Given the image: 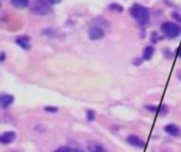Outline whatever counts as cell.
<instances>
[{
	"label": "cell",
	"mask_w": 181,
	"mask_h": 152,
	"mask_svg": "<svg viewBox=\"0 0 181 152\" xmlns=\"http://www.w3.org/2000/svg\"><path fill=\"white\" fill-rule=\"evenodd\" d=\"M173 17H174L178 23H181V15L180 14H178V13H173Z\"/></svg>",
	"instance_id": "2e32d148"
},
{
	"label": "cell",
	"mask_w": 181,
	"mask_h": 152,
	"mask_svg": "<svg viewBox=\"0 0 181 152\" xmlns=\"http://www.w3.org/2000/svg\"><path fill=\"white\" fill-rule=\"evenodd\" d=\"M11 2L17 9H24L29 4V0H11Z\"/></svg>",
	"instance_id": "8fae6325"
},
{
	"label": "cell",
	"mask_w": 181,
	"mask_h": 152,
	"mask_svg": "<svg viewBox=\"0 0 181 152\" xmlns=\"http://www.w3.org/2000/svg\"><path fill=\"white\" fill-rule=\"evenodd\" d=\"M109 8L111 11L113 12H117V13H121L124 11V7L121 4H118V3H111L109 4Z\"/></svg>",
	"instance_id": "4fadbf2b"
},
{
	"label": "cell",
	"mask_w": 181,
	"mask_h": 152,
	"mask_svg": "<svg viewBox=\"0 0 181 152\" xmlns=\"http://www.w3.org/2000/svg\"><path fill=\"white\" fill-rule=\"evenodd\" d=\"M86 115H88V120H93V119L95 118V113H94L92 110H88V112H86Z\"/></svg>",
	"instance_id": "9a60e30c"
},
{
	"label": "cell",
	"mask_w": 181,
	"mask_h": 152,
	"mask_svg": "<svg viewBox=\"0 0 181 152\" xmlns=\"http://www.w3.org/2000/svg\"><path fill=\"white\" fill-rule=\"evenodd\" d=\"M130 13H131L132 17L137 21L139 25L144 26L148 23V21H149V17H150L149 10H148L147 8L143 7V5H141V4L134 3L131 7Z\"/></svg>",
	"instance_id": "6da1fadb"
},
{
	"label": "cell",
	"mask_w": 181,
	"mask_h": 152,
	"mask_svg": "<svg viewBox=\"0 0 181 152\" xmlns=\"http://www.w3.org/2000/svg\"><path fill=\"white\" fill-rule=\"evenodd\" d=\"M17 44L24 48V49H29L30 48V38L27 36H19L16 39Z\"/></svg>",
	"instance_id": "9c48e42d"
},
{
	"label": "cell",
	"mask_w": 181,
	"mask_h": 152,
	"mask_svg": "<svg viewBox=\"0 0 181 152\" xmlns=\"http://www.w3.org/2000/svg\"><path fill=\"white\" fill-rule=\"evenodd\" d=\"M48 1H49L50 3H52V4H56V3H60L61 0H48Z\"/></svg>",
	"instance_id": "ac0fdd59"
},
{
	"label": "cell",
	"mask_w": 181,
	"mask_h": 152,
	"mask_svg": "<svg viewBox=\"0 0 181 152\" xmlns=\"http://www.w3.org/2000/svg\"><path fill=\"white\" fill-rule=\"evenodd\" d=\"M88 36H90L92 41H97V39H100L104 36V31L102 30L101 28L94 27V28H92L90 32H88Z\"/></svg>",
	"instance_id": "277c9868"
},
{
	"label": "cell",
	"mask_w": 181,
	"mask_h": 152,
	"mask_svg": "<svg viewBox=\"0 0 181 152\" xmlns=\"http://www.w3.org/2000/svg\"><path fill=\"white\" fill-rule=\"evenodd\" d=\"M164 130L168 133V134L173 135V136H179L180 135V129L179 127L176 126V124H167V126L164 128Z\"/></svg>",
	"instance_id": "52a82bcc"
},
{
	"label": "cell",
	"mask_w": 181,
	"mask_h": 152,
	"mask_svg": "<svg viewBox=\"0 0 181 152\" xmlns=\"http://www.w3.org/2000/svg\"><path fill=\"white\" fill-rule=\"evenodd\" d=\"M55 152H82L79 149H76V148H72V147H62L60 149H58Z\"/></svg>",
	"instance_id": "5bb4252c"
},
{
	"label": "cell",
	"mask_w": 181,
	"mask_h": 152,
	"mask_svg": "<svg viewBox=\"0 0 181 152\" xmlns=\"http://www.w3.org/2000/svg\"><path fill=\"white\" fill-rule=\"evenodd\" d=\"M141 63H142V61H140V60H134V62H133L134 65H141Z\"/></svg>",
	"instance_id": "d6986e66"
},
{
	"label": "cell",
	"mask_w": 181,
	"mask_h": 152,
	"mask_svg": "<svg viewBox=\"0 0 181 152\" xmlns=\"http://www.w3.org/2000/svg\"><path fill=\"white\" fill-rule=\"evenodd\" d=\"M15 138V134L13 132H5L0 135V143L1 144H9Z\"/></svg>",
	"instance_id": "ba28073f"
},
{
	"label": "cell",
	"mask_w": 181,
	"mask_h": 152,
	"mask_svg": "<svg viewBox=\"0 0 181 152\" xmlns=\"http://www.w3.org/2000/svg\"><path fill=\"white\" fill-rule=\"evenodd\" d=\"M128 143L130 145L134 146V147H139V148H143L145 146V143L143 142L142 139H140L139 137L136 136V135H129L128 138H127Z\"/></svg>",
	"instance_id": "5b68a950"
},
{
	"label": "cell",
	"mask_w": 181,
	"mask_h": 152,
	"mask_svg": "<svg viewBox=\"0 0 181 152\" xmlns=\"http://www.w3.org/2000/svg\"><path fill=\"white\" fill-rule=\"evenodd\" d=\"M14 101V97L11 95H0V106L7 108Z\"/></svg>",
	"instance_id": "8992f818"
},
{
	"label": "cell",
	"mask_w": 181,
	"mask_h": 152,
	"mask_svg": "<svg viewBox=\"0 0 181 152\" xmlns=\"http://www.w3.org/2000/svg\"><path fill=\"white\" fill-rule=\"evenodd\" d=\"M88 152H108L102 146L98 144H93L88 147Z\"/></svg>",
	"instance_id": "7c38bea8"
},
{
	"label": "cell",
	"mask_w": 181,
	"mask_h": 152,
	"mask_svg": "<svg viewBox=\"0 0 181 152\" xmlns=\"http://www.w3.org/2000/svg\"><path fill=\"white\" fill-rule=\"evenodd\" d=\"M178 55H179V57L181 58V47H180V49L178 50Z\"/></svg>",
	"instance_id": "ffe728a7"
},
{
	"label": "cell",
	"mask_w": 181,
	"mask_h": 152,
	"mask_svg": "<svg viewBox=\"0 0 181 152\" xmlns=\"http://www.w3.org/2000/svg\"><path fill=\"white\" fill-rule=\"evenodd\" d=\"M161 31L163 34L168 38H175V37L179 36L181 33L180 26L176 23H172V21H166L161 26Z\"/></svg>",
	"instance_id": "7a4b0ae2"
},
{
	"label": "cell",
	"mask_w": 181,
	"mask_h": 152,
	"mask_svg": "<svg viewBox=\"0 0 181 152\" xmlns=\"http://www.w3.org/2000/svg\"><path fill=\"white\" fill-rule=\"evenodd\" d=\"M45 111H47V112H52V113H56V112L58 111V109H56V108H51V106H46V108H45Z\"/></svg>",
	"instance_id": "e0dca14e"
},
{
	"label": "cell",
	"mask_w": 181,
	"mask_h": 152,
	"mask_svg": "<svg viewBox=\"0 0 181 152\" xmlns=\"http://www.w3.org/2000/svg\"><path fill=\"white\" fill-rule=\"evenodd\" d=\"M32 12L35 13L37 15H46L50 12V9L48 7V4L46 3L44 0H36L33 3L31 8Z\"/></svg>",
	"instance_id": "3957f363"
},
{
	"label": "cell",
	"mask_w": 181,
	"mask_h": 152,
	"mask_svg": "<svg viewBox=\"0 0 181 152\" xmlns=\"http://www.w3.org/2000/svg\"><path fill=\"white\" fill-rule=\"evenodd\" d=\"M153 53H155V48L148 46L146 47L144 50H143V60L144 61H149L151 58H152Z\"/></svg>",
	"instance_id": "30bf717a"
}]
</instances>
